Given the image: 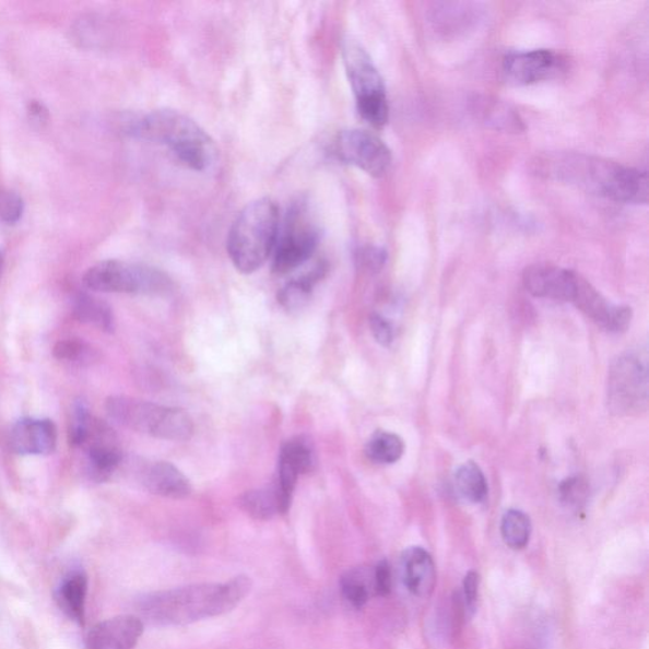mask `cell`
Wrapping results in <instances>:
<instances>
[{
  "instance_id": "cell-1",
  "label": "cell",
  "mask_w": 649,
  "mask_h": 649,
  "mask_svg": "<svg viewBox=\"0 0 649 649\" xmlns=\"http://www.w3.org/2000/svg\"><path fill=\"white\" fill-rule=\"evenodd\" d=\"M543 176L617 203L647 204L646 172L580 153H557L535 163Z\"/></svg>"
},
{
  "instance_id": "cell-2",
  "label": "cell",
  "mask_w": 649,
  "mask_h": 649,
  "mask_svg": "<svg viewBox=\"0 0 649 649\" xmlns=\"http://www.w3.org/2000/svg\"><path fill=\"white\" fill-rule=\"evenodd\" d=\"M251 590L247 576L221 583H200L146 593L138 609L150 623L172 627L224 615L241 603Z\"/></svg>"
},
{
  "instance_id": "cell-3",
  "label": "cell",
  "mask_w": 649,
  "mask_h": 649,
  "mask_svg": "<svg viewBox=\"0 0 649 649\" xmlns=\"http://www.w3.org/2000/svg\"><path fill=\"white\" fill-rule=\"evenodd\" d=\"M131 133L169 150L196 172L211 168L217 156L215 141L200 125L173 109H157L131 123Z\"/></svg>"
},
{
  "instance_id": "cell-4",
  "label": "cell",
  "mask_w": 649,
  "mask_h": 649,
  "mask_svg": "<svg viewBox=\"0 0 649 649\" xmlns=\"http://www.w3.org/2000/svg\"><path fill=\"white\" fill-rule=\"evenodd\" d=\"M281 226L279 205L260 198L245 205L227 236V252L237 271L250 274L273 255Z\"/></svg>"
},
{
  "instance_id": "cell-5",
  "label": "cell",
  "mask_w": 649,
  "mask_h": 649,
  "mask_svg": "<svg viewBox=\"0 0 649 649\" xmlns=\"http://www.w3.org/2000/svg\"><path fill=\"white\" fill-rule=\"evenodd\" d=\"M105 409L110 422L156 439L185 441L194 433L192 417L184 409L156 405L130 396H113Z\"/></svg>"
},
{
  "instance_id": "cell-6",
  "label": "cell",
  "mask_w": 649,
  "mask_h": 649,
  "mask_svg": "<svg viewBox=\"0 0 649 649\" xmlns=\"http://www.w3.org/2000/svg\"><path fill=\"white\" fill-rule=\"evenodd\" d=\"M83 282L101 293L165 296L173 291L172 280L160 269L122 260L101 261L86 271Z\"/></svg>"
},
{
  "instance_id": "cell-7",
  "label": "cell",
  "mask_w": 649,
  "mask_h": 649,
  "mask_svg": "<svg viewBox=\"0 0 649 649\" xmlns=\"http://www.w3.org/2000/svg\"><path fill=\"white\" fill-rule=\"evenodd\" d=\"M343 60L359 115L374 128L382 129L389 121V102L381 74L368 52L354 39L343 44Z\"/></svg>"
},
{
  "instance_id": "cell-8",
  "label": "cell",
  "mask_w": 649,
  "mask_h": 649,
  "mask_svg": "<svg viewBox=\"0 0 649 649\" xmlns=\"http://www.w3.org/2000/svg\"><path fill=\"white\" fill-rule=\"evenodd\" d=\"M320 235L307 202L292 203L283 227L280 226L273 251V272L283 275L305 264L318 249Z\"/></svg>"
},
{
  "instance_id": "cell-9",
  "label": "cell",
  "mask_w": 649,
  "mask_h": 649,
  "mask_svg": "<svg viewBox=\"0 0 649 649\" xmlns=\"http://www.w3.org/2000/svg\"><path fill=\"white\" fill-rule=\"evenodd\" d=\"M609 408L616 415H636L648 402L647 355L632 352L617 358L607 378Z\"/></svg>"
},
{
  "instance_id": "cell-10",
  "label": "cell",
  "mask_w": 649,
  "mask_h": 649,
  "mask_svg": "<svg viewBox=\"0 0 649 649\" xmlns=\"http://www.w3.org/2000/svg\"><path fill=\"white\" fill-rule=\"evenodd\" d=\"M73 446L83 450L86 471L98 482L113 476L122 461V450L117 435L108 424L93 415L73 441Z\"/></svg>"
},
{
  "instance_id": "cell-11",
  "label": "cell",
  "mask_w": 649,
  "mask_h": 649,
  "mask_svg": "<svg viewBox=\"0 0 649 649\" xmlns=\"http://www.w3.org/2000/svg\"><path fill=\"white\" fill-rule=\"evenodd\" d=\"M334 153L340 161L357 166L368 176L382 178L390 170L392 154L389 146L366 130L352 129L338 133Z\"/></svg>"
},
{
  "instance_id": "cell-12",
  "label": "cell",
  "mask_w": 649,
  "mask_h": 649,
  "mask_svg": "<svg viewBox=\"0 0 649 649\" xmlns=\"http://www.w3.org/2000/svg\"><path fill=\"white\" fill-rule=\"evenodd\" d=\"M559 66V58L551 50L518 51L506 55L503 74L510 85H530L547 81Z\"/></svg>"
},
{
  "instance_id": "cell-13",
  "label": "cell",
  "mask_w": 649,
  "mask_h": 649,
  "mask_svg": "<svg viewBox=\"0 0 649 649\" xmlns=\"http://www.w3.org/2000/svg\"><path fill=\"white\" fill-rule=\"evenodd\" d=\"M144 633V623L134 615L103 621L88 632L85 649H134Z\"/></svg>"
},
{
  "instance_id": "cell-14",
  "label": "cell",
  "mask_w": 649,
  "mask_h": 649,
  "mask_svg": "<svg viewBox=\"0 0 649 649\" xmlns=\"http://www.w3.org/2000/svg\"><path fill=\"white\" fill-rule=\"evenodd\" d=\"M579 274L552 264H534L526 269L522 281L535 297L571 303Z\"/></svg>"
},
{
  "instance_id": "cell-15",
  "label": "cell",
  "mask_w": 649,
  "mask_h": 649,
  "mask_svg": "<svg viewBox=\"0 0 649 649\" xmlns=\"http://www.w3.org/2000/svg\"><path fill=\"white\" fill-rule=\"evenodd\" d=\"M11 448L21 456H46L58 445L57 426L49 418H22L11 430Z\"/></svg>"
},
{
  "instance_id": "cell-16",
  "label": "cell",
  "mask_w": 649,
  "mask_h": 649,
  "mask_svg": "<svg viewBox=\"0 0 649 649\" xmlns=\"http://www.w3.org/2000/svg\"><path fill=\"white\" fill-rule=\"evenodd\" d=\"M403 582L417 598H429L437 585V568L430 553L422 547H411L401 557Z\"/></svg>"
},
{
  "instance_id": "cell-17",
  "label": "cell",
  "mask_w": 649,
  "mask_h": 649,
  "mask_svg": "<svg viewBox=\"0 0 649 649\" xmlns=\"http://www.w3.org/2000/svg\"><path fill=\"white\" fill-rule=\"evenodd\" d=\"M142 484L150 493L174 500H181L192 494L191 482L169 462L148 464L142 472Z\"/></svg>"
},
{
  "instance_id": "cell-18",
  "label": "cell",
  "mask_w": 649,
  "mask_h": 649,
  "mask_svg": "<svg viewBox=\"0 0 649 649\" xmlns=\"http://www.w3.org/2000/svg\"><path fill=\"white\" fill-rule=\"evenodd\" d=\"M86 595H88V576L81 569L62 577L54 592L60 611L79 625H84L85 622Z\"/></svg>"
},
{
  "instance_id": "cell-19",
  "label": "cell",
  "mask_w": 649,
  "mask_h": 649,
  "mask_svg": "<svg viewBox=\"0 0 649 649\" xmlns=\"http://www.w3.org/2000/svg\"><path fill=\"white\" fill-rule=\"evenodd\" d=\"M579 310L588 315L592 321L600 324L605 330L611 322L612 316L616 306L609 304L607 300L601 296V293L593 288L591 284L582 279L579 274L577 276L576 288L571 299Z\"/></svg>"
},
{
  "instance_id": "cell-20",
  "label": "cell",
  "mask_w": 649,
  "mask_h": 649,
  "mask_svg": "<svg viewBox=\"0 0 649 649\" xmlns=\"http://www.w3.org/2000/svg\"><path fill=\"white\" fill-rule=\"evenodd\" d=\"M75 318L93 328L110 332L115 329V318L113 308L101 298L88 295V293H79L74 298Z\"/></svg>"
},
{
  "instance_id": "cell-21",
  "label": "cell",
  "mask_w": 649,
  "mask_h": 649,
  "mask_svg": "<svg viewBox=\"0 0 649 649\" xmlns=\"http://www.w3.org/2000/svg\"><path fill=\"white\" fill-rule=\"evenodd\" d=\"M323 274L324 267L319 264L310 273L288 282L279 293L281 306L288 311H298L304 308L310 300L315 284L322 279Z\"/></svg>"
},
{
  "instance_id": "cell-22",
  "label": "cell",
  "mask_w": 649,
  "mask_h": 649,
  "mask_svg": "<svg viewBox=\"0 0 649 649\" xmlns=\"http://www.w3.org/2000/svg\"><path fill=\"white\" fill-rule=\"evenodd\" d=\"M240 508L256 520H269L283 516L279 495L274 485L247 491L239 498Z\"/></svg>"
},
{
  "instance_id": "cell-23",
  "label": "cell",
  "mask_w": 649,
  "mask_h": 649,
  "mask_svg": "<svg viewBox=\"0 0 649 649\" xmlns=\"http://www.w3.org/2000/svg\"><path fill=\"white\" fill-rule=\"evenodd\" d=\"M340 589L344 599L355 609H361L368 603L371 593H375L374 569L363 567L350 569L340 579Z\"/></svg>"
},
{
  "instance_id": "cell-24",
  "label": "cell",
  "mask_w": 649,
  "mask_h": 649,
  "mask_svg": "<svg viewBox=\"0 0 649 649\" xmlns=\"http://www.w3.org/2000/svg\"><path fill=\"white\" fill-rule=\"evenodd\" d=\"M456 487L459 495L472 504L485 502L488 494L485 474L474 462H467L459 467L456 473Z\"/></svg>"
},
{
  "instance_id": "cell-25",
  "label": "cell",
  "mask_w": 649,
  "mask_h": 649,
  "mask_svg": "<svg viewBox=\"0 0 649 649\" xmlns=\"http://www.w3.org/2000/svg\"><path fill=\"white\" fill-rule=\"evenodd\" d=\"M405 450L399 435L377 432L371 435L366 446V455L371 462L377 464H392L398 462Z\"/></svg>"
},
{
  "instance_id": "cell-26",
  "label": "cell",
  "mask_w": 649,
  "mask_h": 649,
  "mask_svg": "<svg viewBox=\"0 0 649 649\" xmlns=\"http://www.w3.org/2000/svg\"><path fill=\"white\" fill-rule=\"evenodd\" d=\"M530 534H532V521L527 514L520 510H509L504 514L502 520V535L511 550L526 548Z\"/></svg>"
},
{
  "instance_id": "cell-27",
  "label": "cell",
  "mask_w": 649,
  "mask_h": 649,
  "mask_svg": "<svg viewBox=\"0 0 649 649\" xmlns=\"http://www.w3.org/2000/svg\"><path fill=\"white\" fill-rule=\"evenodd\" d=\"M54 357L74 366H88L96 361V351L81 339H64L54 346Z\"/></svg>"
},
{
  "instance_id": "cell-28",
  "label": "cell",
  "mask_w": 649,
  "mask_h": 649,
  "mask_svg": "<svg viewBox=\"0 0 649 649\" xmlns=\"http://www.w3.org/2000/svg\"><path fill=\"white\" fill-rule=\"evenodd\" d=\"M281 457L295 465L299 474L311 472L315 469L316 457L311 442L304 437L288 440L281 449Z\"/></svg>"
},
{
  "instance_id": "cell-29",
  "label": "cell",
  "mask_w": 649,
  "mask_h": 649,
  "mask_svg": "<svg viewBox=\"0 0 649 649\" xmlns=\"http://www.w3.org/2000/svg\"><path fill=\"white\" fill-rule=\"evenodd\" d=\"M559 496L568 508H580L589 496V485L580 477L568 479L562 482Z\"/></svg>"
},
{
  "instance_id": "cell-30",
  "label": "cell",
  "mask_w": 649,
  "mask_h": 649,
  "mask_svg": "<svg viewBox=\"0 0 649 649\" xmlns=\"http://www.w3.org/2000/svg\"><path fill=\"white\" fill-rule=\"evenodd\" d=\"M23 213V200L14 192L0 196V220L8 225L17 224Z\"/></svg>"
},
{
  "instance_id": "cell-31",
  "label": "cell",
  "mask_w": 649,
  "mask_h": 649,
  "mask_svg": "<svg viewBox=\"0 0 649 649\" xmlns=\"http://www.w3.org/2000/svg\"><path fill=\"white\" fill-rule=\"evenodd\" d=\"M369 327L371 334H374L376 342L382 346H390L393 342V328L389 320L385 319L382 315L374 314L369 319Z\"/></svg>"
},
{
  "instance_id": "cell-32",
  "label": "cell",
  "mask_w": 649,
  "mask_h": 649,
  "mask_svg": "<svg viewBox=\"0 0 649 649\" xmlns=\"http://www.w3.org/2000/svg\"><path fill=\"white\" fill-rule=\"evenodd\" d=\"M375 595L387 597L392 589V573L389 562H379L374 568Z\"/></svg>"
},
{
  "instance_id": "cell-33",
  "label": "cell",
  "mask_w": 649,
  "mask_h": 649,
  "mask_svg": "<svg viewBox=\"0 0 649 649\" xmlns=\"http://www.w3.org/2000/svg\"><path fill=\"white\" fill-rule=\"evenodd\" d=\"M480 595V575L471 571L465 575L463 581V599L465 611L473 614L476 612Z\"/></svg>"
},
{
  "instance_id": "cell-34",
  "label": "cell",
  "mask_w": 649,
  "mask_h": 649,
  "mask_svg": "<svg viewBox=\"0 0 649 649\" xmlns=\"http://www.w3.org/2000/svg\"><path fill=\"white\" fill-rule=\"evenodd\" d=\"M386 252L379 248H364L359 252V263L368 271H379L385 264Z\"/></svg>"
},
{
  "instance_id": "cell-35",
  "label": "cell",
  "mask_w": 649,
  "mask_h": 649,
  "mask_svg": "<svg viewBox=\"0 0 649 649\" xmlns=\"http://www.w3.org/2000/svg\"><path fill=\"white\" fill-rule=\"evenodd\" d=\"M27 114L30 120L33 123L42 126L49 121V109L46 108L44 103L38 101H33L28 103Z\"/></svg>"
},
{
  "instance_id": "cell-36",
  "label": "cell",
  "mask_w": 649,
  "mask_h": 649,
  "mask_svg": "<svg viewBox=\"0 0 649 649\" xmlns=\"http://www.w3.org/2000/svg\"><path fill=\"white\" fill-rule=\"evenodd\" d=\"M3 261H4L3 255H2V252H0V272H2Z\"/></svg>"
}]
</instances>
